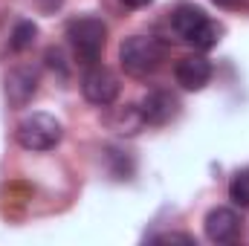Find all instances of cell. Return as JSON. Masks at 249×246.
Instances as JSON below:
<instances>
[{
	"label": "cell",
	"instance_id": "1",
	"mask_svg": "<svg viewBox=\"0 0 249 246\" xmlns=\"http://www.w3.org/2000/svg\"><path fill=\"white\" fill-rule=\"evenodd\" d=\"M67 38H70V47H72L78 61L96 64L102 58L105 44H107V26H105L102 18L81 15V18H72L67 23Z\"/></svg>",
	"mask_w": 249,
	"mask_h": 246
},
{
	"label": "cell",
	"instance_id": "2",
	"mask_svg": "<svg viewBox=\"0 0 249 246\" xmlns=\"http://www.w3.org/2000/svg\"><path fill=\"white\" fill-rule=\"evenodd\" d=\"M165 58V50L157 38H148V35H130L124 38L122 47H119V61L122 70L133 78H145L151 75Z\"/></svg>",
	"mask_w": 249,
	"mask_h": 246
},
{
	"label": "cell",
	"instance_id": "3",
	"mask_svg": "<svg viewBox=\"0 0 249 246\" xmlns=\"http://www.w3.org/2000/svg\"><path fill=\"white\" fill-rule=\"evenodd\" d=\"M64 136V127L55 116L50 113H29L23 116L18 127H15V139L20 148L26 151H35V154H44V151H53Z\"/></svg>",
	"mask_w": 249,
	"mask_h": 246
},
{
	"label": "cell",
	"instance_id": "4",
	"mask_svg": "<svg viewBox=\"0 0 249 246\" xmlns=\"http://www.w3.org/2000/svg\"><path fill=\"white\" fill-rule=\"evenodd\" d=\"M81 93H84V99H87L90 105L107 107V105H113L116 96H119V78H116L113 70H107V67H102V64H90L87 72L81 75Z\"/></svg>",
	"mask_w": 249,
	"mask_h": 246
},
{
	"label": "cell",
	"instance_id": "5",
	"mask_svg": "<svg viewBox=\"0 0 249 246\" xmlns=\"http://www.w3.org/2000/svg\"><path fill=\"white\" fill-rule=\"evenodd\" d=\"M206 238L212 244H232L238 235H241V214L235 209H226V206H217L206 214Z\"/></svg>",
	"mask_w": 249,
	"mask_h": 246
},
{
	"label": "cell",
	"instance_id": "6",
	"mask_svg": "<svg viewBox=\"0 0 249 246\" xmlns=\"http://www.w3.org/2000/svg\"><path fill=\"white\" fill-rule=\"evenodd\" d=\"M38 93V70L35 67H15L6 75V99L12 107H26Z\"/></svg>",
	"mask_w": 249,
	"mask_h": 246
},
{
	"label": "cell",
	"instance_id": "7",
	"mask_svg": "<svg viewBox=\"0 0 249 246\" xmlns=\"http://www.w3.org/2000/svg\"><path fill=\"white\" fill-rule=\"evenodd\" d=\"M139 107L148 124H168L180 116V99L168 90H151Z\"/></svg>",
	"mask_w": 249,
	"mask_h": 246
},
{
	"label": "cell",
	"instance_id": "8",
	"mask_svg": "<svg viewBox=\"0 0 249 246\" xmlns=\"http://www.w3.org/2000/svg\"><path fill=\"white\" fill-rule=\"evenodd\" d=\"M174 78H177V84L183 90L197 93V90H203L212 81V64H209V58H203V55H186V58H180L177 67H174Z\"/></svg>",
	"mask_w": 249,
	"mask_h": 246
},
{
	"label": "cell",
	"instance_id": "9",
	"mask_svg": "<svg viewBox=\"0 0 249 246\" xmlns=\"http://www.w3.org/2000/svg\"><path fill=\"white\" fill-rule=\"evenodd\" d=\"M105 124L119 136H136L148 122H145L139 105H122V107H110L105 113Z\"/></svg>",
	"mask_w": 249,
	"mask_h": 246
},
{
	"label": "cell",
	"instance_id": "10",
	"mask_svg": "<svg viewBox=\"0 0 249 246\" xmlns=\"http://www.w3.org/2000/svg\"><path fill=\"white\" fill-rule=\"evenodd\" d=\"M209 20V15L200 9V6H194V3H180L177 9H174V15H171V23H174V32L183 38L188 44V38L203 26Z\"/></svg>",
	"mask_w": 249,
	"mask_h": 246
},
{
	"label": "cell",
	"instance_id": "11",
	"mask_svg": "<svg viewBox=\"0 0 249 246\" xmlns=\"http://www.w3.org/2000/svg\"><path fill=\"white\" fill-rule=\"evenodd\" d=\"M35 38H38V26H35L32 20H20V23H15V29H12L9 47H12L15 53H23V50H29V47L35 44Z\"/></svg>",
	"mask_w": 249,
	"mask_h": 246
},
{
	"label": "cell",
	"instance_id": "12",
	"mask_svg": "<svg viewBox=\"0 0 249 246\" xmlns=\"http://www.w3.org/2000/svg\"><path fill=\"white\" fill-rule=\"evenodd\" d=\"M229 200L241 209H249V168L235 171V177L229 183Z\"/></svg>",
	"mask_w": 249,
	"mask_h": 246
},
{
	"label": "cell",
	"instance_id": "13",
	"mask_svg": "<svg viewBox=\"0 0 249 246\" xmlns=\"http://www.w3.org/2000/svg\"><path fill=\"white\" fill-rule=\"evenodd\" d=\"M154 241H157V244H186V246L194 244V238H191V235H177V232H168V235H157Z\"/></svg>",
	"mask_w": 249,
	"mask_h": 246
},
{
	"label": "cell",
	"instance_id": "14",
	"mask_svg": "<svg viewBox=\"0 0 249 246\" xmlns=\"http://www.w3.org/2000/svg\"><path fill=\"white\" fill-rule=\"evenodd\" d=\"M212 3H217L220 9H247L249 0H212Z\"/></svg>",
	"mask_w": 249,
	"mask_h": 246
},
{
	"label": "cell",
	"instance_id": "15",
	"mask_svg": "<svg viewBox=\"0 0 249 246\" xmlns=\"http://www.w3.org/2000/svg\"><path fill=\"white\" fill-rule=\"evenodd\" d=\"M32 3H35V6H38L41 12H55V9L61 6L64 0H32Z\"/></svg>",
	"mask_w": 249,
	"mask_h": 246
},
{
	"label": "cell",
	"instance_id": "16",
	"mask_svg": "<svg viewBox=\"0 0 249 246\" xmlns=\"http://www.w3.org/2000/svg\"><path fill=\"white\" fill-rule=\"evenodd\" d=\"M127 9H142V6H148V3H154V0H122Z\"/></svg>",
	"mask_w": 249,
	"mask_h": 246
}]
</instances>
